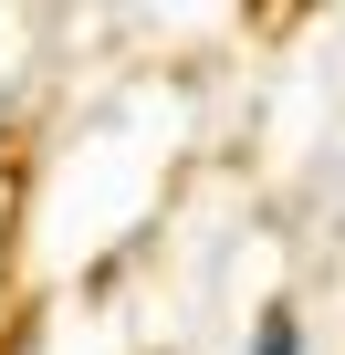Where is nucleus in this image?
Masks as SVG:
<instances>
[{
    "instance_id": "1",
    "label": "nucleus",
    "mask_w": 345,
    "mask_h": 355,
    "mask_svg": "<svg viewBox=\"0 0 345 355\" xmlns=\"http://www.w3.org/2000/svg\"><path fill=\"white\" fill-rule=\"evenodd\" d=\"M251 355H303V324L272 303V313H262V334H251Z\"/></svg>"
}]
</instances>
